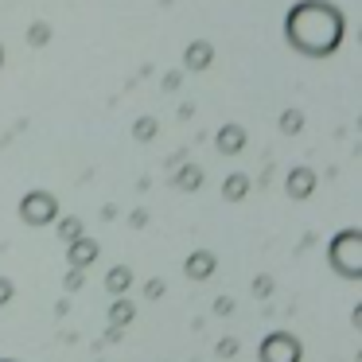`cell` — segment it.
<instances>
[{
	"instance_id": "obj_1",
	"label": "cell",
	"mask_w": 362,
	"mask_h": 362,
	"mask_svg": "<svg viewBox=\"0 0 362 362\" xmlns=\"http://www.w3.org/2000/svg\"><path fill=\"white\" fill-rule=\"evenodd\" d=\"M284 43L304 59H331L343 51L346 16L335 0H296L281 20Z\"/></svg>"
},
{
	"instance_id": "obj_2",
	"label": "cell",
	"mask_w": 362,
	"mask_h": 362,
	"mask_svg": "<svg viewBox=\"0 0 362 362\" xmlns=\"http://www.w3.org/2000/svg\"><path fill=\"white\" fill-rule=\"evenodd\" d=\"M20 218H24L28 226H47V222L59 218V199L51 195V191H28V195L20 199Z\"/></svg>"
},
{
	"instance_id": "obj_3",
	"label": "cell",
	"mask_w": 362,
	"mask_h": 362,
	"mask_svg": "<svg viewBox=\"0 0 362 362\" xmlns=\"http://www.w3.org/2000/svg\"><path fill=\"white\" fill-rule=\"evenodd\" d=\"M358 230H343V234H335V242H331V265H335V273L343 276H358Z\"/></svg>"
},
{
	"instance_id": "obj_4",
	"label": "cell",
	"mask_w": 362,
	"mask_h": 362,
	"mask_svg": "<svg viewBox=\"0 0 362 362\" xmlns=\"http://www.w3.org/2000/svg\"><path fill=\"white\" fill-rule=\"evenodd\" d=\"M214 59H218V51H214L211 40H191L187 47H183V71L187 74H206L214 66Z\"/></svg>"
},
{
	"instance_id": "obj_5",
	"label": "cell",
	"mask_w": 362,
	"mask_h": 362,
	"mask_svg": "<svg viewBox=\"0 0 362 362\" xmlns=\"http://www.w3.org/2000/svg\"><path fill=\"white\" fill-rule=\"evenodd\" d=\"M245 144H250V133H245L238 121H226V125L218 129V136H214L218 156H238V152H245Z\"/></svg>"
},
{
	"instance_id": "obj_6",
	"label": "cell",
	"mask_w": 362,
	"mask_h": 362,
	"mask_svg": "<svg viewBox=\"0 0 362 362\" xmlns=\"http://www.w3.org/2000/svg\"><path fill=\"white\" fill-rule=\"evenodd\" d=\"M284 191H288V199H308L315 191V172L312 168H292L284 175Z\"/></svg>"
},
{
	"instance_id": "obj_7",
	"label": "cell",
	"mask_w": 362,
	"mask_h": 362,
	"mask_svg": "<svg viewBox=\"0 0 362 362\" xmlns=\"http://www.w3.org/2000/svg\"><path fill=\"white\" fill-rule=\"evenodd\" d=\"M304 110L300 105H288V110H281V117H276V129H281V136H296L300 129H304Z\"/></svg>"
},
{
	"instance_id": "obj_8",
	"label": "cell",
	"mask_w": 362,
	"mask_h": 362,
	"mask_svg": "<svg viewBox=\"0 0 362 362\" xmlns=\"http://www.w3.org/2000/svg\"><path fill=\"white\" fill-rule=\"evenodd\" d=\"M250 195V175L242 172H230L226 180H222V199H230V203H238V199Z\"/></svg>"
},
{
	"instance_id": "obj_9",
	"label": "cell",
	"mask_w": 362,
	"mask_h": 362,
	"mask_svg": "<svg viewBox=\"0 0 362 362\" xmlns=\"http://www.w3.org/2000/svg\"><path fill=\"white\" fill-rule=\"evenodd\" d=\"M51 35H55V28H51L47 20H32L28 32H24V40H28V47H47Z\"/></svg>"
},
{
	"instance_id": "obj_10",
	"label": "cell",
	"mask_w": 362,
	"mask_h": 362,
	"mask_svg": "<svg viewBox=\"0 0 362 362\" xmlns=\"http://www.w3.org/2000/svg\"><path fill=\"white\" fill-rule=\"evenodd\" d=\"M160 133V121L152 117V113H141V117L133 121V141H141V144H148L152 136Z\"/></svg>"
},
{
	"instance_id": "obj_11",
	"label": "cell",
	"mask_w": 362,
	"mask_h": 362,
	"mask_svg": "<svg viewBox=\"0 0 362 362\" xmlns=\"http://www.w3.org/2000/svg\"><path fill=\"white\" fill-rule=\"evenodd\" d=\"M175 187L180 191H199L203 187V168H195V164L180 168V172H175Z\"/></svg>"
},
{
	"instance_id": "obj_12",
	"label": "cell",
	"mask_w": 362,
	"mask_h": 362,
	"mask_svg": "<svg viewBox=\"0 0 362 362\" xmlns=\"http://www.w3.org/2000/svg\"><path fill=\"white\" fill-rule=\"evenodd\" d=\"M90 257H98V245L90 242V238H74L71 242V261L74 265H86Z\"/></svg>"
},
{
	"instance_id": "obj_13",
	"label": "cell",
	"mask_w": 362,
	"mask_h": 362,
	"mask_svg": "<svg viewBox=\"0 0 362 362\" xmlns=\"http://www.w3.org/2000/svg\"><path fill=\"white\" fill-rule=\"evenodd\" d=\"M211 269H214V257H211V253H195V257L187 261V273H191V276H206Z\"/></svg>"
},
{
	"instance_id": "obj_14",
	"label": "cell",
	"mask_w": 362,
	"mask_h": 362,
	"mask_svg": "<svg viewBox=\"0 0 362 362\" xmlns=\"http://www.w3.org/2000/svg\"><path fill=\"white\" fill-rule=\"evenodd\" d=\"M59 234H63L66 242H74V238H82V222L78 218H63L59 222Z\"/></svg>"
},
{
	"instance_id": "obj_15",
	"label": "cell",
	"mask_w": 362,
	"mask_h": 362,
	"mask_svg": "<svg viewBox=\"0 0 362 362\" xmlns=\"http://www.w3.org/2000/svg\"><path fill=\"white\" fill-rule=\"evenodd\" d=\"M129 281H133L129 269H113V273H110V288H129Z\"/></svg>"
},
{
	"instance_id": "obj_16",
	"label": "cell",
	"mask_w": 362,
	"mask_h": 362,
	"mask_svg": "<svg viewBox=\"0 0 362 362\" xmlns=\"http://www.w3.org/2000/svg\"><path fill=\"white\" fill-rule=\"evenodd\" d=\"M180 82H183V71H168L164 78H160V90H168V94H172V90H180Z\"/></svg>"
},
{
	"instance_id": "obj_17",
	"label": "cell",
	"mask_w": 362,
	"mask_h": 362,
	"mask_svg": "<svg viewBox=\"0 0 362 362\" xmlns=\"http://www.w3.org/2000/svg\"><path fill=\"white\" fill-rule=\"evenodd\" d=\"M8 292H12V284H8V281H0V300H8Z\"/></svg>"
},
{
	"instance_id": "obj_18",
	"label": "cell",
	"mask_w": 362,
	"mask_h": 362,
	"mask_svg": "<svg viewBox=\"0 0 362 362\" xmlns=\"http://www.w3.org/2000/svg\"><path fill=\"white\" fill-rule=\"evenodd\" d=\"M0 71H4V43H0Z\"/></svg>"
}]
</instances>
